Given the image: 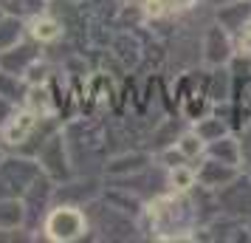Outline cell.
<instances>
[{
  "mask_svg": "<svg viewBox=\"0 0 251 243\" xmlns=\"http://www.w3.org/2000/svg\"><path fill=\"white\" fill-rule=\"evenodd\" d=\"M88 218H91V238L93 241H138L141 238V218L130 215L125 209L113 207L102 195L88 204Z\"/></svg>",
  "mask_w": 251,
  "mask_h": 243,
  "instance_id": "cell-1",
  "label": "cell"
},
{
  "mask_svg": "<svg viewBox=\"0 0 251 243\" xmlns=\"http://www.w3.org/2000/svg\"><path fill=\"white\" fill-rule=\"evenodd\" d=\"M37 238H46L51 243H76V241L91 238L88 209L76 207V204H62V201H57L54 207L48 209V215L43 220Z\"/></svg>",
  "mask_w": 251,
  "mask_h": 243,
  "instance_id": "cell-2",
  "label": "cell"
},
{
  "mask_svg": "<svg viewBox=\"0 0 251 243\" xmlns=\"http://www.w3.org/2000/svg\"><path fill=\"white\" fill-rule=\"evenodd\" d=\"M43 173L34 156L6 150L0 159V198H23V192Z\"/></svg>",
  "mask_w": 251,
  "mask_h": 243,
  "instance_id": "cell-3",
  "label": "cell"
},
{
  "mask_svg": "<svg viewBox=\"0 0 251 243\" xmlns=\"http://www.w3.org/2000/svg\"><path fill=\"white\" fill-rule=\"evenodd\" d=\"M37 162H40V170H43L48 178H54L57 184H62V181H68V178L76 175L74 173V159H71L68 139H65V130L62 128L54 130L46 139V144L37 153Z\"/></svg>",
  "mask_w": 251,
  "mask_h": 243,
  "instance_id": "cell-4",
  "label": "cell"
},
{
  "mask_svg": "<svg viewBox=\"0 0 251 243\" xmlns=\"http://www.w3.org/2000/svg\"><path fill=\"white\" fill-rule=\"evenodd\" d=\"M54 195H57V181L54 178H48L46 173H40L34 178V184L28 187L23 192V207H25V229L31 232V235H40V226H43V220H46L48 209L54 207Z\"/></svg>",
  "mask_w": 251,
  "mask_h": 243,
  "instance_id": "cell-5",
  "label": "cell"
},
{
  "mask_svg": "<svg viewBox=\"0 0 251 243\" xmlns=\"http://www.w3.org/2000/svg\"><path fill=\"white\" fill-rule=\"evenodd\" d=\"M234 54H237L234 37L212 17L203 26V34H201V62L206 68H217V65H228Z\"/></svg>",
  "mask_w": 251,
  "mask_h": 243,
  "instance_id": "cell-6",
  "label": "cell"
},
{
  "mask_svg": "<svg viewBox=\"0 0 251 243\" xmlns=\"http://www.w3.org/2000/svg\"><path fill=\"white\" fill-rule=\"evenodd\" d=\"M43 119L46 116L34 113V110H28V108H17L14 116L6 122V128L0 130V141H3V147L12 153H23V147L31 141V136L37 133V128L43 125Z\"/></svg>",
  "mask_w": 251,
  "mask_h": 243,
  "instance_id": "cell-7",
  "label": "cell"
},
{
  "mask_svg": "<svg viewBox=\"0 0 251 243\" xmlns=\"http://www.w3.org/2000/svg\"><path fill=\"white\" fill-rule=\"evenodd\" d=\"M215 195H217L220 212L243 218V220H251V175H246L240 170L237 178L228 181L226 187H220Z\"/></svg>",
  "mask_w": 251,
  "mask_h": 243,
  "instance_id": "cell-8",
  "label": "cell"
},
{
  "mask_svg": "<svg viewBox=\"0 0 251 243\" xmlns=\"http://www.w3.org/2000/svg\"><path fill=\"white\" fill-rule=\"evenodd\" d=\"M104 181H99L96 175H74L68 181L57 184V195H54V204L62 201V204H76V207H88L91 201L102 195Z\"/></svg>",
  "mask_w": 251,
  "mask_h": 243,
  "instance_id": "cell-9",
  "label": "cell"
},
{
  "mask_svg": "<svg viewBox=\"0 0 251 243\" xmlns=\"http://www.w3.org/2000/svg\"><path fill=\"white\" fill-rule=\"evenodd\" d=\"M25 37H31V40L40 43L43 48L57 46L59 40L65 37V23H62V17L54 14L51 12V6H48L46 12H40L37 17L25 20Z\"/></svg>",
  "mask_w": 251,
  "mask_h": 243,
  "instance_id": "cell-10",
  "label": "cell"
},
{
  "mask_svg": "<svg viewBox=\"0 0 251 243\" xmlns=\"http://www.w3.org/2000/svg\"><path fill=\"white\" fill-rule=\"evenodd\" d=\"M155 162V153L152 150H122V153H110L107 162H104V178H125L133 175L138 170H144Z\"/></svg>",
  "mask_w": 251,
  "mask_h": 243,
  "instance_id": "cell-11",
  "label": "cell"
},
{
  "mask_svg": "<svg viewBox=\"0 0 251 243\" xmlns=\"http://www.w3.org/2000/svg\"><path fill=\"white\" fill-rule=\"evenodd\" d=\"M40 57H43V46L34 43L31 37H25V40H20V43L12 46L9 51H0V71L25 77V71L31 68Z\"/></svg>",
  "mask_w": 251,
  "mask_h": 243,
  "instance_id": "cell-12",
  "label": "cell"
},
{
  "mask_svg": "<svg viewBox=\"0 0 251 243\" xmlns=\"http://www.w3.org/2000/svg\"><path fill=\"white\" fill-rule=\"evenodd\" d=\"M195 173H198V184L206 187V189H220V187H226L228 181H234L240 175V167H231L226 162H217L212 156H203L201 162L195 164Z\"/></svg>",
  "mask_w": 251,
  "mask_h": 243,
  "instance_id": "cell-13",
  "label": "cell"
},
{
  "mask_svg": "<svg viewBox=\"0 0 251 243\" xmlns=\"http://www.w3.org/2000/svg\"><path fill=\"white\" fill-rule=\"evenodd\" d=\"M212 17H215L231 37H237L240 31H243V26L251 20V0H228L223 6L212 9Z\"/></svg>",
  "mask_w": 251,
  "mask_h": 243,
  "instance_id": "cell-14",
  "label": "cell"
},
{
  "mask_svg": "<svg viewBox=\"0 0 251 243\" xmlns=\"http://www.w3.org/2000/svg\"><path fill=\"white\" fill-rule=\"evenodd\" d=\"M201 6V0H141V14L147 20H178Z\"/></svg>",
  "mask_w": 251,
  "mask_h": 243,
  "instance_id": "cell-15",
  "label": "cell"
},
{
  "mask_svg": "<svg viewBox=\"0 0 251 243\" xmlns=\"http://www.w3.org/2000/svg\"><path fill=\"white\" fill-rule=\"evenodd\" d=\"M231 74H234V71H231ZM231 108H234V116H237L240 128H243V125H249V122H251V71H246V74H234Z\"/></svg>",
  "mask_w": 251,
  "mask_h": 243,
  "instance_id": "cell-16",
  "label": "cell"
},
{
  "mask_svg": "<svg viewBox=\"0 0 251 243\" xmlns=\"http://www.w3.org/2000/svg\"><path fill=\"white\" fill-rule=\"evenodd\" d=\"M206 88H209V99H212V105L228 102V99H231V88H234V74H231V68H228V65L209 68Z\"/></svg>",
  "mask_w": 251,
  "mask_h": 243,
  "instance_id": "cell-17",
  "label": "cell"
},
{
  "mask_svg": "<svg viewBox=\"0 0 251 243\" xmlns=\"http://www.w3.org/2000/svg\"><path fill=\"white\" fill-rule=\"evenodd\" d=\"M206 156H212L217 162H226V164H231V167H240V136L231 130L226 136L209 141V144H206Z\"/></svg>",
  "mask_w": 251,
  "mask_h": 243,
  "instance_id": "cell-18",
  "label": "cell"
},
{
  "mask_svg": "<svg viewBox=\"0 0 251 243\" xmlns=\"http://www.w3.org/2000/svg\"><path fill=\"white\" fill-rule=\"evenodd\" d=\"M192 128L198 130V136L209 144V141H215V139H220V136H226V133H231V125H228L223 116H217V113H209L206 116H201L198 122H192ZM237 133V130H234Z\"/></svg>",
  "mask_w": 251,
  "mask_h": 243,
  "instance_id": "cell-19",
  "label": "cell"
},
{
  "mask_svg": "<svg viewBox=\"0 0 251 243\" xmlns=\"http://www.w3.org/2000/svg\"><path fill=\"white\" fill-rule=\"evenodd\" d=\"M20 40H25V20L3 12L0 14V51H9Z\"/></svg>",
  "mask_w": 251,
  "mask_h": 243,
  "instance_id": "cell-20",
  "label": "cell"
},
{
  "mask_svg": "<svg viewBox=\"0 0 251 243\" xmlns=\"http://www.w3.org/2000/svg\"><path fill=\"white\" fill-rule=\"evenodd\" d=\"M25 207L20 198H0V229H23Z\"/></svg>",
  "mask_w": 251,
  "mask_h": 243,
  "instance_id": "cell-21",
  "label": "cell"
},
{
  "mask_svg": "<svg viewBox=\"0 0 251 243\" xmlns=\"http://www.w3.org/2000/svg\"><path fill=\"white\" fill-rule=\"evenodd\" d=\"M28 80L20 77V74H9V71H0V96L12 99L14 105L25 102V93H28Z\"/></svg>",
  "mask_w": 251,
  "mask_h": 243,
  "instance_id": "cell-22",
  "label": "cell"
},
{
  "mask_svg": "<svg viewBox=\"0 0 251 243\" xmlns=\"http://www.w3.org/2000/svg\"><path fill=\"white\" fill-rule=\"evenodd\" d=\"M48 9V0H0V12L14 14L20 20H31Z\"/></svg>",
  "mask_w": 251,
  "mask_h": 243,
  "instance_id": "cell-23",
  "label": "cell"
},
{
  "mask_svg": "<svg viewBox=\"0 0 251 243\" xmlns=\"http://www.w3.org/2000/svg\"><path fill=\"white\" fill-rule=\"evenodd\" d=\"M175 147H178V150H181L192 164H195V162H201V159L206 156V141L201 139V136H198V130H195L192 125H189V128H186V130L181 133V136H178Z\"/></svg>",
  "mask_w": 251,
  "mask_h": 243,
  "instance_id": "cell-24",
  "label": "cell"
},
{
  "mask_svg": "<svg viewBox=\"0 0 251 243\" xmlns=\"http://www.w3.org/2000/svg\"><path fill=\"white\" fill-rule=\"evenodd\" d=\"M195 187H198L195 164H181V167H172L170 170V189L172 192H192Z\"/></svg>",
  "mask_w": 251,
  "mask_h": 243,
  "instance_id": "cell-25",
  "label": "cell"
},
{
  "mask_svg": "<svg viewBox=\"0 0 251 243\" xmlns=\"http://www.w3.org/2000/svg\"><path fill=\"white\" fill-rule=\"evenodd\" d=\"M54 77H57V71H54V65H51L46 57H40L31 68L25 71V80H28V85H46V82H51Z\"/></svg>",
  "mask_w": 251,
  "mask_h": 243,
  "instance_id": "cell-26",
  "label": "cell"
},
{
  "mask_svg": "<svg viewBox=\"0 0 251 243\" xmlns=\"http://www.w3.org/2000/svg\"><path fill=\"white\" fill-rule=\"evenodd\" d=\"M237 136H240V170L251 175V122L237 130Z\"/></svg>",
  "mask_w": 251,
  "mask_h": 243,
  "instance_id": "cell-27",
  "label": "cell"
},
{
  "mask_svg": "<svg viewBox=\"0 0 251 243\" xmlns=\"http://www.w3.org/2000/svg\"><path fill=\"white\" fill-rule=\"evenodd\" d=\"M17 241H34V235L25 229H0V243H17Z\"/></svg>",
  "mask_w": 251,
  "mask_h": 243,
  "instance_id": "cell-28",
  "label": "cell"
},
{
  "mask_svg": "<svg viewBox=\"0 0 251 243\" xmlns=\"http://www.w3.org/2000/svg\"><path fill=\"white\" fill-rule=\"evenodd\" d=\"M20 105H14L12 99H6V96H0V130L6 128V122L14 116V110H17Z\"/></svg>",
  "mask_w": 251,
  "mask_h": 243,
  "instance_id": "cell-29",
  "label": "cell"
},
{
  "mask_svg": "<svg viewBox=\"0 0 251 243\" xmlns=\"http://www.w3.org/2000/svg\"><path fill=\"white\" fill-rule=\"evenodd\" d=\"M223 3H228V0H201V6H206V9H217Z\"/></svg>",
  "mask_w": 251,
  "mask_h": 243,
  "instance_id": "cell-30",
  "label": "cell"
},
{
  "mask_svg": "<svg viewBox=\"0 0 251 243\" xmlns=\"http://www.w3.org/2000/svg\"><path fill=\"white\" fill-rule=\"evenodd\" d=\"M71 6H85V3H88V0H68Z\"/></svg>",
  "mask_w": 251,
  "mask_h": 243,
  "instance_id": "cell-31",
  "label": "cell"
},
{
  "mask_svg": "<svg viewBox=\"0 0 251 243\" xmlns=\"http://www.w3.org/2000/svg\"><path fill=\"white\" fill-rule=\"evenodd\" d=\"M116 3H122V6H133L136 0H116Z\"/></svg>",
  "mask_w": 251,
  "mask_h": 243,
  "instance_id": "cell-32",
  "label": "cell"
},
{
  "mask_svg": "<svg viewBox=\"0 0 251 243\" xmlns=\"http://www.w3.org/2000/svg\"><path fill=\"white\" fill-rule=\"evenodd\" d=\"M48 3H54V0H48Z\"/></svg>",
  "mask_w": 251,
  "mask_h": 243,
  "instance_id": "cell-33",
  "label": "cell"
},
{
  "mask_svg": "<svg viewBox=\"0 0 251 243\" xmlns=\"http://www.w3.org/2000/svg\"><path fill=\"white\" fill-rule=\"evenodd\" d=\"M0 14H3V12H0Z\"/></svg>",
  "mask_w": 251,
  "mask_h": 243,
  "instance_id": "cell-34",
  "label": "cell"
}]
</instances>
